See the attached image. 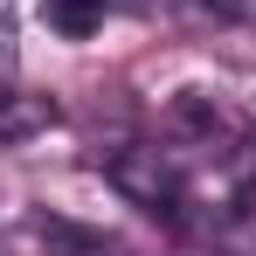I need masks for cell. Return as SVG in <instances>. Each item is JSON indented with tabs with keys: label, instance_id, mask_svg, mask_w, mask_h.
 Segmentation results:
<instances>
[{
	"label": "cell",
	"instance_id": "obj_1",
	"mask_svg": "<svg viewBox=\"0 0 256 256\" xmlns=\"http://www.w3.org/2000/svg\"><path fill=\"white\" fill-rule=\"evenodd\" d=\"M104 180L152 222H187V166L166 146H125L104 160Z\"/></svg>",
	"mask_w": 256,
	"mask_h": 256
},
{
	"label": "cell",
	"instance_id": "obj_2",
	"mask_svg": "<svg viewBox=\"0 0 256 256\" xmlns=\"http://www.w3.org/2000/svg\"><path fill=\"white\" fill-rule=\"evenodd\" d=\"M56 125H62L56 97H28V90H7L0 97V152H14V146H28V138H42Z\"/></svg>",
	"mask_w": 256,
	"mask_h": 256
},
{
	"label": "cell",
	"instance_id": "obj_5",
	"mask_svg": "<svg viewBox=\"0 0 256 256\" xmlns=\"http://www.w3.org/2000/svg\"><path fill=\"white\" fill-rule=\"evenodd\" d=\"M84 256H118V250H97V242H90V250H84Z\"/></svg>",
	"mask_w": 256,
	"mask_h": 256
},
{
	"label": "cell",
	"instance_id": "obj_3",
	"mask_svg": "<svg viewBox=\"0 0 256 256\" xmlns=\"http://www.w3.org/2000/svg\"><path fill=\"white\" fill-rule=\"evenodd\" d=\"M104 7H111V0H42L48 28H56V35H70V42H90V35L104 28Z\"/></svg>",
	"mask_w": 256,
	"mask_h": 256
},
{
	"label": "cell",
	"instance_id": "obj_4",
	"mask_svg": "<svg viewBox=\"0 0 256 256\" xmlns=\"http://www.w3.org/2000/svg\"><path fill=\"white\" fill-rule=\"evenodd\" d=\"M208 14H222V21H242V28H256V0H201Z\"/></svg>",
	"mask_w": 256,
	"mask_h": 256
}]
</instances>
